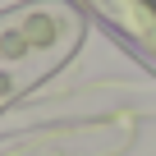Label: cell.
<instances>
[{
	"instance_id": "1",
	"label": "cell",
	"mask_w": 156,
	"mask_h": 156,
	"mask_svg": "<svg viewBox=\"0 0 156 156\" xmlns=\"http://www.w3.org/2000/svg\"><path fill=\"white\" fill-rule=\"evenodd\" d=\"M78 5H87L97 19H106L156 69V0H78Z\"/></svg>"
}]
</instances>
